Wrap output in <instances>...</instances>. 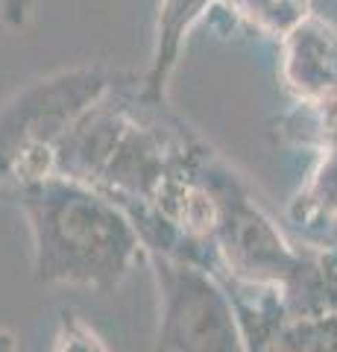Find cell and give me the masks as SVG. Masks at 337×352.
<instances>
[{"mask_svg": "<svg viewBox=\"0 0 337 352\" xmlns=\"http://www.w3.org/2000/svg\"><path fill=\"white\" fill-rule=\"evenodd\" d=\"M117 74L71 71L41 80L0 109V185L32 182L56 170V144L112 91Z\"/></svg>", "mask_w": 337, "mask_h": 352, "instance_id": "obj_2", "label": "cell"}, {"mask_svg": "<svg viewBox=\"0 0 337 352\" xmlns=\"http://www.w3.org/2000/svg\"><path fill=\"white\" fill-rule=\"evenodd\" d=\"M129 124H132V115L121 103L112 106L106 94L62 135L56 144V173L85 185H97Z\"/></svg>", "mask_w": 337, "mask_h": 352, "instance_id": "obj_6", "label": "cell"}, {"mask_svg": "<svg viewBox=\"0 0 337 352\" xmlns=\"http://www.w3.org/2000/svg\"><path fill=\"white\" fill-rule=\"evenodd\" d=\"M285 88L302 103L337 100V36L320 21H299L285 38Z\"/></svg>", "mask_w": 337, "mask_h": 352, "instance_id": "obj_7", "label": "cell"}, {"mask_svg": "<svg viewBox=\"0 0 337 352\" xmlns=\"http://www.w3.org/2000/svg\"><path fill=\"white\" fill-rule=\"evenodd\" d=\"M209 0H161V15H159V38H156V53H153V68H150L147 85H144V100L161 103L167 76L173 71L179 53V41L185 30L194 24V18L202 12Z\"/></svg>", "mask_w": 337, "mask_h": 352, "instance_id": "obj_9", "label": "cell"}, {"mask_svg": "<svg viewBox=\"0 0 337 352\" xmlns=\"http://www.w3.org/2000/svg\"><path fill=\"white\" fill-rule=\"evenodd\" d=\"M220 279L241 317L246 352H337V314H290L281 285Z\"/></svg>", "mask_w": 337, "mask_h": 352, "instance_id": "obj_5", "label": "cell"}, {"mask_svg": "<svg viewBox=\"0 0 337 352\" xmlns=\"http://www.w3.org/2000/svg\"><path fill=\"white\" fill-rule=\"evenodd\" d=\"M3 191H6V188H3V185H0V194H3Z\"/></svg>", "mask_w": 337, "mask_h": 352, "instance_id": "obj_13", "label": "cell"}, {"mask_svg": "<svg viewBox=\"0 0 337 352\" xmlns=\"http://www.w3.org/2000/svg\"><path fill=\"white\" fill-rule=\"evenodd\" d=\"M332 241H337V214L329 223V229H325V241H320V244H332Z\"/></svg>", "mask_w": 337, "mask_h": 352, "instance_id": "obj_12", "label": "cell"}, {"mask_svg": "<svg viewBox=\"0 0 337 352\" xmlns=\"http://www.w3.org/2000/svg\"><path fill=\"white\" fill-rule=\"evenodd\" d=\"M32 235V276L41 285L115 291L147 256L138 229L112 197L71 176L12 188Z\"/></svg>", "mask_w": 337, "mask_h": 352, "instance_id": "obj_1", "label": "cell"}, {"mask_svg": "<svg viewBox=\"0 0 337 352\" xmlns=\"http://www.w3.org/2000/svg\"><path fill=\"white\" fill-rule=\"evenodd\" d=\"M159 285L156 352H246L241 317L217 273L147 252Z\"/></svg>", "mask_w": 337, "mask_h": 352, "instance_id": "obj_4", "label": "cell"}, {"mask_svg": "<svg viewBox=\"0 0 337 352\" xmlns=\"http://www.w3.org/2000/svg\"><path fill=\"white\" fill-rule=\"evenodd\" d=\"M53 352H108V346L73 308H62Z\"/></svg>", "mask_w": 337, "mask_h": 352, "instance_id": "obj_11", "label": "cell"}, {"mask_svg": "<svg viewBox=\"0 0 337 352\" xmlns=\"http://www.w3.org/2000/svg\"><path fill=\"white\" fill-rule=\"evenodd\" d=\"M229 6L264 30H293L299 24V6L290 0H229Z\"/></svg>", "mask_w": 337, "mask_h": 352, "instance_id": "obj_10", "label": "cell"}, {"mask_svg": "<svg viewBox=\"0 0 337 352\" xmlns=\"http://www.w3.org/2000/svg\"><path fill=\"white\" fill-rule=\"evenodd\" d=\"M337 214V144L325 147L320 168L311 173L293 203L288 206V217L308 238H325V229Z\"/></svg>", "mask_w": 337, "mask_h": 352, "instance_id": "obj_8", "label": "cell"}, {"mask_svg": "<svg viewBox=\"0 0 337 352\" xmlns=\"http://www.w3.org/2000/svg\"><path fill=\"white\" fill-rule=\"evenodd\" d=\"M194 168L217 203L214 244L220 252L217 276L288 285L305 267L308 252L293 250L281 226L249 191V185L209 147H197Z\"/></svg>", "mask_w": 337, "mask_h": 352, "instance_id": "obj_3", "label": "cell"}]
</instances>
